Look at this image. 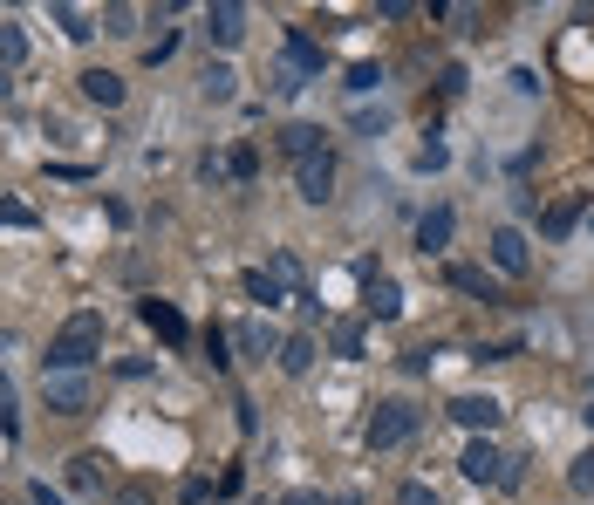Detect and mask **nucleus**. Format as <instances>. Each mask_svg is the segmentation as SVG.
Wrapping results in <instances>:
<instances>
[{
  "instance_id": "f257e3e1",
  "label": "nucleus",
  "mask_w": 594,
  "mask_h": 505,
  "mask_svg": "<svg viewBox=\"0 0 594 505\" xmlns=\"http://www.w3.org/2000/svg\"><path fill=\"white\" fill-rule=\"evenodd\" d=\"M96 355H103V314H76V321L48 342L41 362H48V376H82Z\"/></svg>"
},
{
  "instance_id": "f03ea898",
  "label": "nucleus",
  "mask_w": 594,
  "mask_h": 505,
  "mask_svg": "<svg viewBox=\"0 0 594 505\" xmlns=\"http://www.w3.org/2000/svg\"><path fill=\"white\" fill-rule=\"evenodd\" d=\"M417 430V410L410 403H376V417H369V451H390Z\"/></svg>"
},
{
  "instance_id": "7ed1b4c3",
  "label": "nucleus",
  "mask_w": 594,
  "mask_h": 505,
  "mask_svg": "<svg viewBox=\"0 0 594 505\" xmlns=\"http://www.w3.org/2000/svg\"><path fill=\"white\" fill-rule=\"evenodd\" d=\"M294 185H301L308 205H328V198H335V157L321 151V157H308V164H294Z\"/></svg>"
},
{
  "instance_id": "20e7f679",
  "label": "nucleus",
  "mask_w": 594,
  "mask_h": 505,
  "mask_svg": "<svg viewBox=\"0 0 594 505\" xmlns=\"http://www.w3.org/2000/svg\"><path fill=\"white\" fill-rule=\"evenodd\" d=\"M458 471H465L472 485H506V458H499V451H492L485 437H472V444H465V458H458Z\"/></svg>"
},
{
  "instance_id": "39448f33",
  "label": "nucleus",
  "mask_w": 594,
  "mask_h": 505,
  "mask_svg": "<svg viewBox=\"0 0 594 505\" xmlns=\"http://www.w3.org/2000/svg\"><path fill=\"white\" fill-rule=\"evenodd\" d=\"M144 328H151L158 342H171V349H185V342H192V328H185V314L171 308V301H158V294L144 301Z\"/></svg>"
},
{
  "instance_id": "423d86ee",
  "label": "nucleus",
  "mask_w": 594,
  "mask_h": 505,
  "mask_svg": "<svg viewBox=\"0 0 594 505\" xmlns=\"http://www.w3.org/2000/svg\"><path fill=\"white\" fill-rule=\"evenodd\" d=\"M48 410H62V417H82L89 410V376H48Z\"/></svg>"
},
{
  "instance_id": "0eeeda50",
  "label": "nucleus",
  "mask_w": 594,
  "mask_h": 505,
  "mask_svg": "<svg viewBox=\"0 0 594 505\" xmlns=\"http://www.w3.org/2000/svg\"><path fill=\"white\" fill-rule=\"evenodd\" d=\"M492 267H499V273H526V267H533V253H526V233H519V226H499V233H492Z\"/></svg>"
},
{
  "instance_id": "6e6552de",
  "label": "nucleus",
  "mask_w": 594,
  "mask_h": 505,
  "mask_svg": "<svg viewBox=\"0 0 594 505\" xmlns=\"http://www.w3.org/2000/svg\"><path fill=\"white\" fill-rule=\"evenodd\" d=\"M205 35L219 41V48H233V41L246 35V7H239V0H219V7H205Z\"/></svg>"
},
{
  "instance_id": "1a4fd4ad",
  "label": "nucleus",
  "mask_w": 594,
  "mask_h": 505,
  "mask_svg": "<svg viewBox=\"0 0 594 505\" xmlns=\"http://www.w3.org/2000/svg\"><path fill=\"white\" fill-rule=\"evenodd\" d=\"M362 308L376 314V321H396V314H403V287H396V280H383V273H369V287H362Z\"/></svg>"
},
{
  "instance_id": "9d476101",
  "label": "nucleus",
  "mask_w": 594,
  "mask_h": 505,
  "mask_svg": "<svg viewBox=\"0 0 594 505\" xmlns=\"http://www.w3.org/2000/svg\"><path fill=\"white\" fill-rule=\"evenodd\" d=\"M267 273L280 280V294H287V301L315 308V301H308V273H301V260H294V253H274V260H267Z\"/></svg>"
},
{
  "instance_id": "9b49d317",
  "label": "nucleus",
  "mask_w": 594,
  "mask_h": 505,
  "mask_svg": "<svg viewBox=\"0 0 594 505\" xmlns=\"http://www.w3.org/2000/svg\"><path fill=\"white\" fill-rule=\"evenodd\" d=\"M499 417H506V410H499L492 396H458V403H451V424H465V430H492Z\"/></svg>"
},
{
  "instance_id": "f8f14e48",
  "label": "nucleus",
  "mask_w": 594,
  "mask_h": 505,
  "mask_svg": "<svg viewBox=\"0 0 594 505\" xmlns=\"http://www.w3.org/2000/svg\"><path fill=\"white\" fill-rule=\"evenodd\" d=\"M451 226H458L451 205H431V212L417 219V246H424V253H444V246H451Z\"/></svg>"
},
{
  "instance_id": "ddd939ff",
  "label": "nucleus",
  "mask_w": 594,
  "mask_h": 505,
  "mask_svg": "<svg viewBox=\"0 0 594 505\" xmlns=\"http://www.w3.org/2000/svg\"><path fill=\"white\" fill-rule=\"evenodd\" d=\"M280 151L294 157V164H308V157H321L328 144H321V130H315V123H287V130H280Z\"/></svg>"
},
{
  "instance_id": "4468645a",
  "label": "nucleus",
  "mask_w": 594,
  "mask_h": 505,
  "mask_svg": "<svg viewBox=\"0 0 594 505\" xmlns=\"http://www.w3.org/2000/svg\"><path fill=\"white\" fill-rule=\"evenodd\" d=\"M82 96H89V103H103V110H117V103H123V76L89 69V76H82Z\"/></svg>"
},
{
  "instance_id": "2eb2a0df",
  "label": "nucleus",
  "mask_w": 594,
  "mask_h": 505,
  "mask_svg": "<svg viewBox=\"0 0 594 505\" xmlns=\"http://www.w3.org/2000/svg\"><path fill=\"white\" fill-rule=\"evenodd\" d=\"M280 369H287V376H308V369H315V335H287V342H280Z\"/></svg>"
},
{
  "instance_id": "dca6fc26",
  "label": "nucleus",
  "mask_w": 594,
  "mask_h": 505,
  "mask_svg": "<svg viewBox=\"0 0 594 505\" xmlns=\"http://www.w3.org/2000/svg\"><path fill=\"white\" fill-rule=\"evenodd\" d=\"M574 219H581V198H560V205H547V212H540V233H547V239H567V233H574Z\"/></svg>"
},
{
  "instance_id": "f3484780",
  "label": "nucleus",
  "mask_w": 594,
  "mask_h": 505,
  "mask_svg": "<svg viewBox=\"0 0 594 505\" xmlns=\"http://www.w3.org/2000/svg\"><path fill=\"white\" fill-rule=\"evenodd\" d=\"M287 62H294V69H301V76L308 82H321V48L308 35H301V28H294V35H287Z\"/></svg>"
},
{
  "instance_id": "a211bd4d",
  "label": "nucleus",
  "mask_w": 594,
  "mask_h": 505,
  "mask_svg": "<svg viewBox=\"0 0 594 505\" xmlns=\"http://www.w3.org/2000/svg\"><path fill=\"white\" fill-rule=\"evenodd\" d=\"M205 96H212V103H233V89H239V76H233V62H205Z\"/></svg>"
},
{
  "instance_id": "6ab92c4d",
  "label": "nucleus",
  "mask_w": 594,
  "mask_h": 505,
  "mask_svg": "<svg viewBox=\"0 0 594 505\" xmlns=\"http://www.w3.org/2000/svg\"><path fill=\"white\" fill-rule=\"evenodd\" d=\"M444 280H451L458 294H472V301H499V294H492V280H485V267H451Z\"/></svg>"
},
{
  "instance_id": "aec40b11",
  "label": "nucleus",
  "mask_w": 594,
  "mask_h": 505,
  "mask_svg": "<svg viewBox=\"0 0 594 505\" xmlns=\"http://www.w3.org/2000/svg\"><path fill=\"white\" fill-rule=\"evenodd\" d=\"M328 349L342 355V362H362V321H335L328 328Z\"/></svg>"
},
{
  "instance_id": "412c9836",
  "label": "nucleus",
  "mask_w": 594,
  "mask_h": 505,
  "mask_svg": "<svg viewBox=\"0 0 594 505\" xmlns=\"http://www.w3.org/2000/svg\"><path fill=\"white\" fill-rule=\"evenodd\" d=\"M21 62H28V35L14 21H0V69H21Z\"/></svg>"
},
{
  "instance_id": "4be33fe9",
  "label": "nucleus",
  "mask_w": 594,
  "mask_h": 505,
  "mask_svg": "<svg viewBox=\"0 0 594 505\" xmlns=\"http://www.w3.org/2000/svg\"><path fill=\"white\" fill-rule=\"evenodd\" d=\"M246 294H253L260 308H274V301H287V294H280V280H274L267 267H253V273H246Z\"/></svg>"
},
{
  "instance_id": "5701e85b",
  "label": "nucleus",
  "mask_w": 594,
  "mask_h": 505,
  "mask_svg": "<svg viewBox=\"0 0 594 505\" xmlns=\"http://www.w3.org/2000/svg\"><path fill=\"white\" fill-rule=\"evenodd\" d=\"M567 485H574V499H594V451H581V458L567 465Z\"/></svg>"
},
{
  "instance_id": "b1692460",
  "label": "nucleus",
  "mask_w": 594,
  "mask_h": 505,
  "mask_svg": "<svg viewBox=\"0 0 594 505\" xmlns=\"http://www.w3.org/2000/svg\"><path fill=\"white\" fill-rule=\"evenodd\" d=\"M239 349H246V355H267V349H280V342H274V328H267V321H246V328H239Z\"/></svg>"
},
{
  "instance_id": "393cba45",
  "label": "nucleus",
  "mask_w": 594,
  "mask_h": 505,
  "mask_svg": "<svg viewBox=\"0 0 594 505\" xmlns=\"http://www.w3.org/2000/svg\"><path fill=\"white\" fill-rule=\"evenodd\" d=\"M226 171H233L239 185H253V171H260V151H253V144H239V151L226 157Z\"/></svg>"
},
{
  "instance_id": "a878e982",
  "label": "nucleus",
  "mask_w": 594,
  "mask_h": 505,
  "mask_svg": "<svg viewBox=\"0 0 594 505\" xmlns=\"http://www.w3.org/2000/svg\"><path fill=\"white\" fill-rule=\"evenodd\" d=\"M376 82H383V69H376V62H356V69H349V96H369Z\"/></svg>"
},
{
  "instance_id": "bb28decb",
  "label": "nucleus",
  "mask_w": 594,
  "mask_h": 505,
  "mask_svg": "<svg viewBox=\"0 0 594 505\" xmlns=\"http://www.w3.org/2000/svg\"><path fill=\"white\" fill-rule=\"evenodd\" d=\"M396 505H444L431 492V485H424V478H410V485H403V492H396Z\"/></svg>"
},
{
  "instance_id": "cd10ccee",
  "label": "nucleus",
  "mask_w": 594,
  "mask_h": 505,
  "mask_svg": "<svg viewBox=\"0 0 594 505\" xmlns=\"http://www.w3.org/2000/svg\"><path fill=\"white\" fill-rule=\"evenodd\" d=\"M55 21H62V28H69V35H76V41H89V35H96V28L82 21V7H55Z\"/></svg>"
},
{
  "instance_id": "c85d7f7f",
  "label": "nucleus",
  "mask_w": 594,
  "mask_h": 505,
  "mask_svg": "<svg viewBox=\"0 0 594 505\" xmlns=\"http://www.w3.org/2000/svg\"><path fill=\"white\" fill-rule=\"evenodd\" d=\"M14 424H21V410H14V383L0 376V430H14Z\"/></svg>"
},
{
  "instance_id": "c756f323",
  "label": "nucleus",
  "mask_w": 594,
  "mask_h": 505,
  "mask_svg": "<svg viewBox=\"0 0 594 505\" xmlns=\"http://www.w3.org/2000/svg\"><path fill=\"white\" fill-rule=\"evenodd\" d=\"M0 226H35V212H28L21 198H7V205H0Z\"/></svg>"
},
{
  "instance_id": "7c9ffc66",
  "label": "nucleus",
  "mask_w": 594,
  "mask_h": 505,
  "mask_svg": "<svg viewBox=\"0 0 594 505\" xmlns=\"http://www.w3.org/2000/svg\"><path fill=\"white\" fill-rule=\"evenodd\" d=\"M69 485L89 492V485H96V458H76V465H69Z\"/></svg>"
},
{
  "instance_id": "2f4dec72",
  "label": "nucleus",
  "mask_w": 594,
  "mask_h": 505,
  "mask_svg": "<svg viewBox=\"0 0 594 505\" xmlns=\"http://www.w3.org/2000/svg\"><path fill=\"white\" fill-rule=\"evenodd\" d=\"M417 164H424V171H444V164H451V151H444V144H437V137H431V144L417 151Z\"/></svg>"
},
{
  "instance_id": "473e14b6",
  "label": "nucleus",
  "mask_w": 594,
  "mask_h": 505,
  "mask_svg": "<svg viewBox=\"0 0 594 505\" xmlns=\"http://www.w3.org/2000/svg\"><path fill=\"white\" fill-rule=\"evenodd\" d=\"M205 362H212V369H226V362H233V355H226V335H219V328L205 335Z\"/></svg>"
},
{
  "instance_id": "72a5a7b5",
  "label": "nucleus",
  "mask_w": 594,
  "mask_h": 505,
  "mask_svg": "<svg viewBox=\"0 0 594 505\" xmlns=\"http://www.w3.org/2000/svg\"><path fill=\"white\" fill-rule=\"evenodd\" d=\"M117 505H151V492H144V485H123V492H117Z\"/></svg>"
},
{
  "instance_id": "f704fd0d",
  "label": "nucleus",
  "mask_w": 594,
  "mask_h": 505,
  "mask_svg": "<svg viewBox=\"0 0 594 505\" xmlns=\"http://www.w3.org/2000/svg\"><path fill=\"white\" fill-rule=\"evenodd\" d=\"M28 499H35V505H62V492H48V485H28Z\"/></svg>"
},
{
  "instance_id": "c9c22d12",
  "label": "nucleus",
  "mask_w": 594,
  "mask_h": 505,
  "mask_svg": "<svg viewBox=\"0 0 594 505\" xmlns=\"http://www.w3.org/2000/svg\"><path fill=\"white\" fill-rule=\"evenodd\" d=\"M280 505H321V499H315V492H287Z\"/></svg>"
},
{
  "instance_id": "e433bc0d",
  "label": "nucleus",
  "mask_w": 594,
  "mask_h": 505,
  "mask_svg": "<svg viewBox=\"0 0 594 505\" xmlns=\"http://www.w3.org/2000/svg\"><path fill=\"white\" fill-rule=\"evenodd\" d=\"M581 417H588V430H594V396H588V410H581Z\"/></svg>"
},
{
  "instance_id": "4c0bfd02",
  "label": "nucleus",
  "mask_w": 594,
  "mask_h": 505,
  "mask_svg": "<svg viewBox=\"0 0 594 505\" xmlns=\"http://www.w3.org/2000/svg\"><path fill=\"white\" fill-rule=\"evenodd\" d=\"M335 505H362V499H335Z\"/></svg>"
},
{
  "instance_id": "58836bf2",
  "label": "nucleus",
  "mask_w": 594,
  "mask_h": 505,
  "mask_svg": "<svg viewBox=\"0 0 594 505\" xmlns=\"http://www.w3.org/2000/svg\"><path fill=\"white\" fill-rule=\"evenodd\" d=\"M260 505H267V499H260Z\"/></svg>"
}]
</instances>
